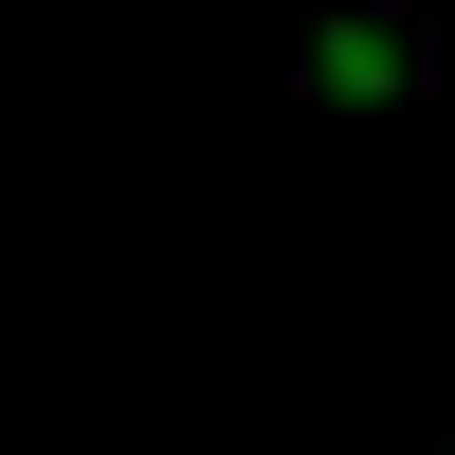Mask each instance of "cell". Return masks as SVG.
I'll list each match as a JSON object with an SVG mask.
<instances>
[{
	"mask_svg": "<svg viewBox=\"0 0 455 455\" xmlns=\"http://www.w3.org/2000/svg\"><path fill=\"white\" fill-rule=\"evenodd\" d=\"M291 73H310L328 109H419L437 92V19L419 0H310V55Z\"/></svg>",
	"mask_w": 455,
	"mask_h": 455,
	"instance_id": "6da1fadb",
	"label": "cell"
},
{
	"mask_svg": "<svg viewBox=\"0 0 455 455\" xmlns=\"http://www.w3.org/2000/svg\"><path fill=\"white\" fill-rule=\"evenodd\" d=\"M437 455H455V437H437Z\"/></svg>",
	"mask_w": 455,
	"mask_h": 455,
	"instance_id": "7a4b0ae2",
	"label": "cell"
}]
</instances>
